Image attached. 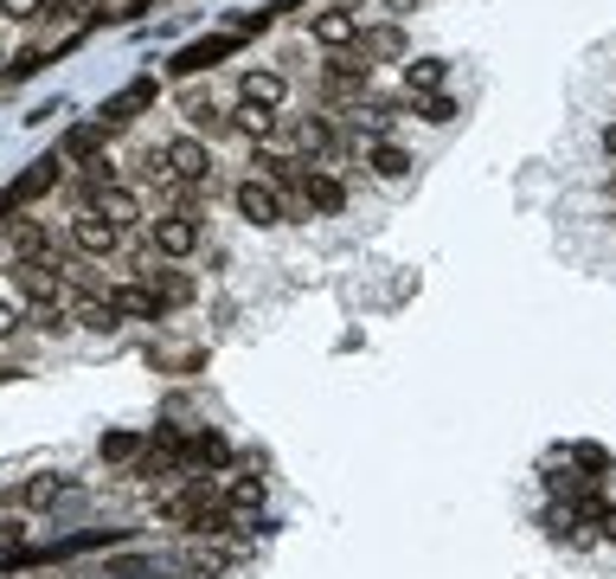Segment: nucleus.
Wrapping results in <instances>:
<instances>
[{"mask_svg": "<svg viewBox=\"0 0 616 579\" xmlns=\"http://www.w3.org/2000/svg\"><path fill=\"white\" fill-rule=\"evenodd\" d=\"M154 90H161L154 77H129V84H122V90H116V97L104 104V116H97V122H104V129H122V122H136V116L154 104Z\"/></svg>", "mask_w": 616, "mask_h": 579, "instance_id": "obj_9", "label": "nucleus"}, {"mask_svg": "<svg viewBox=\"0 0 616 579\" xmlns=\"http://www.w3.org/2000/svg\"><path fill=\"white\" fill-rule=\"evenodd\" d=\"M225 458H231V451H225L218 431H193V438H181V463H193V470H218Z\"/></svg>", "mask_w": 616, "mask_h": 579, "instance_id": "obj_17", "label": "nucleus"}, {"mask_svg": "<svg viewBox=\"0 0 616 579\" xmlns=\"http://www.w3.org/2000/svg\"><path fill=\"white\" fill-rule=\"evenodd\" d=\"M418 122H431V129H443V122H456V97H418Z\"/></svg>", "mask_w": 616, "mask_h": 579, "instance_id": "obj_28", "label": "nucleus"}, {"mask_svg": "<svg viewBox=\"0 0 616 579\" xmlns=\"http://www.w3.org/2000/svg\"><path fill=\"white\" fill-rule=\"evenodd\" d=\"M366 90H372V65H366V58H347V52H341V58L322 72L327 104H366Z\"/></svg>", "mask_w": 616, "mask_h": 579, "instance_id": "obj_3", "label": "nucleus"}, {"mask_svg": "<svg viewBox=\"0 0 616 579\" xmlns=\"http://www.w3.org/2000/svg\"><path fill=\"white\" fill-rule=\"evenodd\" d=\"M77 322H84L90 335H116V329H122V309L109 303V297H97V303H84V309H77Z\"/></svg>", "mask_w": 616, "mask_h": 579, "instance_id": "obj_25", "label": "nucleus"}, {"mask_svg": "<svg viewBox=\"0 0 616 579\" xmlns=\"http://www.w3.org/2000/svg\"><path fill=\"white\" fill-rule=\"evenodd\" d=\"M109 303L122 309V315H142V322H161V297H154V283H122V290H109Z\"/></svg>", "mask_w": 616, "mask_h": 579, "instance_id": "obj_15", "label": "nucleus"}, {"mask_svg": "<svg viewBox=\"0 0 616 579\" xmlns=\"http://www.w3.org/2000/svg\"><path fill=\"white\" fill-rule=\"evenodd\" d=\"M290 142L302 154H327V149H334V129H327L322 116H295V122H290Z\"/></svg>", "mask_w": 616, "mask_h": 579, "instance_id": "obj_21", "label": "nucleus"}, {"mask_svg": "<svg viewBox=\"0 0 616 579\" xmlns=\"http://www.w3.org/2000/svg\"><path fill=\"white\" fill-rule=\"evenodd\" d=\"M136 451H142V438H136V431H109L104 444H97V458H104V463H129Z\"/></svg>", "mask_w": 616, "mask_h": 579, "instance_id": "obj_26", "label": "nucleus"}, {"mask_svg": "<svg viewBox=\"0 0 616 579\" xmlns=\"http://www.w3.org/2000/svg\"><path fill=\"white\" fill-rule=\"evenodd\" d=\"M231 206H238L251 226H283V219H290V200H283V187H270L263 174L238 181V187H231Z\"/></svg>", "mask_w": 616, "mask_h": 579, "instance_id": "obj_2", "label": "nucleus"}, {"mask_svg": "<svg viewBox=\"0 0 616 579\" xmlns=\"http://www.w3.org/2000/svg\"><path fill=\"white\" fill-rule=\"evenodd\" d=\"M231 129H238V136H251V142H270L283 122H277L270 110H251V104H238V110H231Z\"/></svg>", "mask_w": 616, "mask_h": 579, "instance_id": "obj_24", "label": "nucleus"}, {"mask_svg": "<svg viewBox=\"0 0 616 579\" xmlns=\"http://www.w3.org/2000/svg\"><path fill=\"white\" fill-rule=\"evenodd\" d=\"M238 52V33H213V39H193V45H181L174 58H167V72L174 77H199V72H213L218 58H231Z\"/></svg>", "mask_w": 616, "mask_h": 579, "instance_id": "obj_6", "label": "nucleus"}, {"mask_svg": "<svg viewBox=\"0 0 616 579\" xmlns=\"http://www.w3.org/2000/svg\"><path fill=\"white\" fill-rule=\"evenodd\" d=\"M58 174H65V154H39L33 168L7 187V200H0V213H13V206H26V200H39V193L58 187Z\"/></svg>", "mask_w": 616, "mask_h": 579, "instance_id": "obj_7", "label": "nucleus"}, {"mask_svg": "<svg viewBox=\"0 0 616 579\" xmlns=\"http://www.w3.org/2000/svg\"><path fill=\"white\" fill-rule=\"evenodd\" d=\"M225 515L231 522H257L263 515V476H231L225 483Z\"/></svg>", "mask_w": 616, "mask_h": 579, "instance_id": "obj_13", "label": "nucleus"}, {"mask_svg": "<svg viewBox=\"0 0 616 579\" xmlns=\"http://www.w3.org/2000/svg\"><path fill=\"white\" fill-rule=\"evenodd\" d=\"M7 329H20V303H7V297H0V335H7Z\"/></svg>", "mask_w": 616, "mask_h": 579, "instance_id": "obj_33", "label": "nucleus"}, {"mask_svg": "<svg viewBox=\"0 0 616 579\" xmlns=\"http://www.w3.org/2000/svg\"><path fill=\"white\" fill-rule=\"evenodd\" d=\"M7 72H13V65H7V58H0V77H7Z\"/></svg>", "mask_w": 616, "mask_h": 579, "instance_id": "obj_37", "label": "nucleus"}, {"mask_svg": "<svg viewBox=\"0 0 616 579\" xmlns=\"http://www.w3.org/2000/svg\"><path fill=\"white\" fill-rule=\"evenodd\" d=\"M610 470H616V463H610Z\"/></svg>", "mask_w": 616, "mask_h": 579, "instance_id": "obj_38", "label": "nucleus"}, {"mask_svg": "<svg viewBox=\"0 0 616 579\" xmlns=\"http://www.w3.org/2000/svg\"><path fill=\"white\" fill-rule=\"evenodd\" d=\"M218 567H225V554H213V547H199V554H193V573H218Z\"/></svg>", "mask_w": 616, "mask_h": 579, "instance_id": "obj_32", "label": "nucleus"}, {"mask_svg": "<svg viewBox=\"0 0 616 579\" xmlns=\"http://www.w3.org/2000/svg\"><path fill=\"white\" fill-rule=\"evenodd\" d=\"M148 238H154L161 258H193V251H199V213H161V219L148 226Z\"/></svg>", "mask_w": 616, "mask_h": 579, "instance_id": "obj_5", "label": "nucleus"}, {"mask_svg": "<svg viewBox=\"0 0 616 579\" xmlns=\"http://www.w3.org/2000/svg\"><path fill=\"white\" fill-rule=\"evenodd\" d=\"M20 554H26V522L7 515V522H0V560H20Z\"/></svg>", "mask_w": 616, "mask_h": 579, "instance_id": "obj_29", "label": "nucleus"}, {"mask_svg": "<svg viewBox=\"0 0 616 579\" xmlns=\"http://www.w3.org/2000/svg\"><path fill=\"white\" fill-rule=\"evenodd\" d=\"M366 168H372L379 181H404V174H411V154H404L399 142H372V154H366Z\"/></svg>", "mask_w": 616, "mask_h": 579, "instance_id": "obj_23", "label": "nucleus"}, {"mask_svg": "<svg viewBox=\"0 0 616 579\" xmlns=\"http://www.w3.org/2000/svg\"><path fill=\"white\" fill-rule=\"evenodd\" d=\"M72 245L84 251V258H109V251L122 245V226H109L104 213H90V206H84V213L72 219Z\"/></svg>", "mask_w": 616, "mask_h": 579, "instance_id": "obj_10", "label": "nucleus"}, {"mask_svg": "<svg viewBox=\"0 0 616 579\" xmlns=\"http://www.w3.org/2000/svg\"><path fill=\"white\" fill-rule=\"evenodd\" d=\"M154 297H161V303H186V297H193V277H181V270H154Z\"/></svg>", "mask_w": 616, "mask_h": 579, "instance_id": "obj_27", "label": "nucleus"}, {"mask_svg": "<svg viewBox=\"0 0 616 579\" xmlns=\"http://www.w3.org/2000/svg\"><path fill=\"white\" fill-rule=\"evenodd\" d=\"M104 136H109L104 122H77L72 136H65V149H58V154H65V168H90V161H104Z\"/></svg>", "mask_w": 616, "mask_h": 579, "instance_id": "obj_14", "label": "nucleus"}, {"mask_svg": "<svg viewBox=\"0 0 616 579\" xmlns=\"http://www.w3.org/2000/svg\"><path fill=\"white\" fill-rule=\"evenodd\" d=\"M610 206H616V174H610Z\"/></svg>", "mask_w": 616, "mask_h": 579, "instance_id": "obj_36", "label": "nucleus"}, {"mask_svg": "<svg viewBox=\"0 0 616 579\" xmlns=\"http://www.w3.org/2000/svg\"><path fill=\"white\" fill-rule=\"evenodd\" d=\"M7 245H13V258L26 265V258H45V245H52V238H45L39 219H13V226H7Z\"/></svg>", "mask_w": 616, "mask_h": 579, "instance_id": "obj_22", "label": "nucleus"}, {"mask_svg": "<svg viewBox=\"0 0 616 579\" xmlns=\"http://www.w3.org/2000/svg\"><path fill=\"white\" fill-rule=\"evenodd\" d=\"M65 7H72V0H45V13H65Z\"/></svg>", "mask_w": 616, "mask_h": 579, "instance_id": "obj_35", "label": "nucleus"}, {"mask_svg": "<svg viewBox=\"0 0 616 579\" xmlns=\"http://www.w3.org/2000/svg\"><path fill=\"white\" fill-rule=\"evenodd\" d=\"M181 110H186V122H193V136H206V129L225 136V129H231V116L218 110V97H199V90H193V97H181Z\"/></svg>", "mask_w": 616, "mask_h": 579, "instance_id": "obj_18", "label": "nucleus"}, {"mask_svg": "<svg viewBox=\"0 0 616 579\" xmlns=\"http://www.w3.org/2000/svg\"><path fill=\"white\" fill-rule=\"evenodd\" d=\"M443 77H450L443 58H404V90H411V97H436Z\"/></svg>", "mask_w": 616, "mask_h": 579, "instance_id": "obj_19", "label": "nucleus"}, {"mask_svg": "<svg viewBox=\"0 0 616 579\" xmlns=\"http://www.w3.org/2000/svg\"><path fill=\"white\" fill-rule=\"evenodd\" d=\"M0 13H7V20H39L45 0H0Z\"/></svg>", "mask_w": 616, "mask_h": 579, "instance_id": "obj_31", "label": "nucleus"}, {"mask_svg": "<svg viewBox=\"0 0 616 579\" xmlns=\"http://www.w3.org/2000/svg\"><path fill=\"white\" fill-rule=\"evenodd\" d=\"M90 213H104L109 226H122V232L142 219V206H136V193H129V187H104L97 200H90Z\"/></svg>", "mask_w": 616, "mask_h": 579, "instance_id": "obj_16", "label": "nucleus"}, {"mask_svg": "<svg viewBox=\"0 0 616 579\" xmlns=\"http://www.w3.org/2000/svg\"><path fill=\"white\" fill-rule=\"evenodd\" d=\"M283 97H290V77L270 72V65H263V72L251 65V72L238 77V104H251V110H270V116H277V110H283Z\"/></svg>", "mask_w": 616, "mask_h": 579, "instance_id": "obj_8", "label": "nucleus"}, {"mask_svg": "<svg viewBox=\"0 0 616 579\" xmlns=\"http://www.w3.org/2000/svg\"><path fill=\"white\" fill-rule=\"evenodd\" d=\"M572 463H579V470H591V476H597V470H610V451H604V444H572Z\"/></svg>", "mask_w": 616, "mask_h": 579, "instance_id": "obj_30", "label": "nucleus"}, {"mask_svg": "<svg viewBox=\"0 0 616 579\" xmlns=\"http://www.w3.org/2000/svg\"><path fill=\"white\" fill-rule=\"evenodd\" d=\"M295 200H302L309 213H341V206H347V187H341V181H327L322 168H302V181H295Z\"/></svg>", "mask_w": 616, "mask_h": 579, "instance_id": "obj_12", "label": "nucleus"}, {"mask_svg": "<svg viewBox=\"0 0 616 579\" xmlns=\"http://www.w3.org/2000/svg\"><path fill=\"white\" fill-rule=\"evenodd\" d=\"M604 154L616 161V122H604Z\"/></svg>", "mask_w": 616, "mask_h": 579, "instance_id": "obj_34", "label": "nucleus"}, {"mask_svg": "<svg viewBox=\"0 0 616 579\" xmlns=\"http://www.w3.org/2000/svg\"><path fill=\"white\" fill-rule=\"evenodd\" d=\"M360 58L366 65H404L411 58V39H404V26H366V39H360Z\"/></svg>", "mask_w": 616, "mask_h": 579, "instance_id": "obj_11", "label": "nucleus"}, {"mask_svg": "<svg viewBox=\"0 0 616 579\" xmlns=\"http://www.w3.org/2000/svg\"><path fill=\"white\" fill-rule=\"evenodd\" d=\"M154 174L174 181V187H206L213 181V149L199 136H174V142L154 149Z\"/></svg>", "mask_w": 616, "mask_h": 579, "instance_id": "obj_1", "label": "nucleus"}, {"mask_svg": "<svg viewBox=\"0 0 616 579\" xmlns=\"http://www.w3.org/2000/svg\"><path fill=\"white\" fill-rule=\"evenodd\" d=\"M65 490H72V476L45 470V476H26V483H20V502H26V508H52V502L65 496Z\"/></svg>", "mask_w": 616, "mask_h": 579, "instance_id": "obj_20", "label": "nucleus"}, {"mask_svg": "<svg viewBox=\"0 0 616 579\" xmlns=\"http://www.w3.org/2000/svg\"><path fill=\"white\" fill-rule=\"evenodd\" d=\"M309 33H315V45H327V52H354L366 39V20L354 7H322V13L309 20Z\"/></svg>", "mask_w": 616, "mask_h": 579, "instance_id": "obj_4", "label": "nucleus"}]
</instances>
